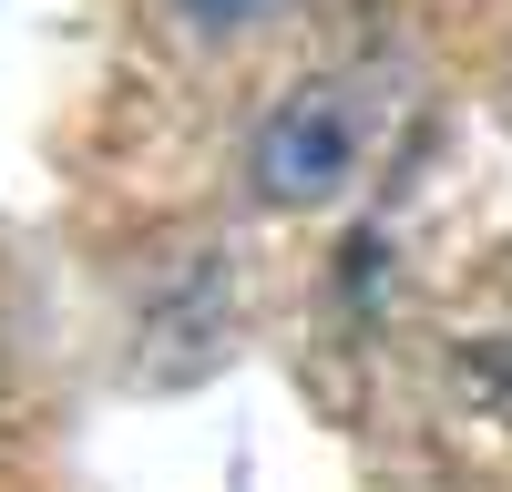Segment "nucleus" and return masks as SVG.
Returning <instances> with one entry per match:
<instances>
[{
    "mask_svg": "<svg viewBox=\"0 0 512 492\" xmlns=\"http://www.w3.org/2000/svg\"><path fill=\"white\" fill-rule=\"evenodd\" d=\"M256 11H267V0H185V21H205L216 41H226V31H246Z\"/></svg>",
    "mask_w": 512,
    "mask_h": 492,
    "instance_id": "3",
    "label": "nucleus"
},
{
    "mask_svg": "<svg viewBox=\"0 0 512 492\" xmlns=\"http://www.w3.org/2000/svg\"><path fill=\"white\" fill-rule=\"evenodd\" d=\"M369 175V113L349 82H297L246 134V205L256 216H328Z\"/></svg>",
    "mask_w": 512,
    "mask_h": 492,
    "instance_id": "1",
    "label": "nucleus"
},
{
    "mask_svg": "<svg viewBox=\"0 0 512 492\" xmlns=\"http://www.w3.org/2000/svg\"><path fill=\"white\" fill-rule=\"evenodd\" d=\"M441 390H451V410H461L472 431L512 441V318H502V328H472V339L441 359Z\"/></svg>",
    "mask_w": 512,
    "mask_h": 492,
    "instance_id": "2",
    "label": "nucleus"
},
{
    "mask_svg": "<svg viewBox=\"0 0 512 492\" xmlns=\"http://www.w3.org/2000/svg\"><path fill=\"white\" fill-rule=\"evenodd\" d=\"M502 287H512V246H502Z\"/></svg>",
    "mask_w": 512,
    "mask_h": 492,
    "instance_id": "4",
    "label": "nucleus"
}]
</instances>
